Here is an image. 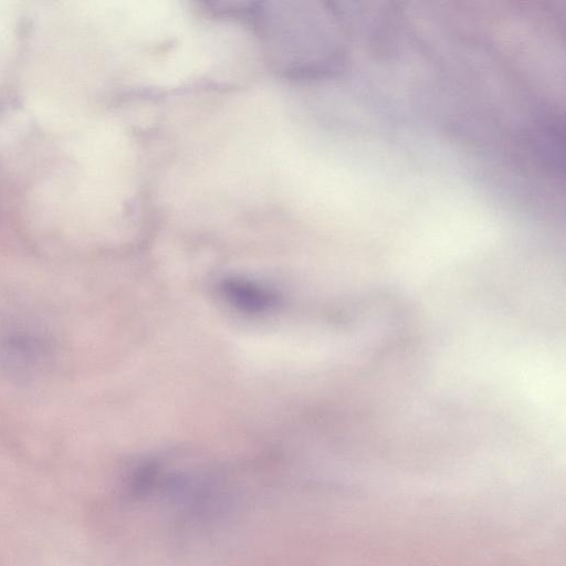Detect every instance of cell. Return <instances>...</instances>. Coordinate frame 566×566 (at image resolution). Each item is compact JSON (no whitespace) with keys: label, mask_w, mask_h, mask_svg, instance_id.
Instances as JSON below:
<instances>
[{"label":"cell","mask_w":566,"mask_h":566,"mask_svg":"<svg viewBox=\"0 0 566 566\" xmlns=\"http://www.w3.org/2000/svg\"><path fill=\"white\" fill-rule=\"evenodd\" d=\"M222 289L233 306L247 312H265L276 305V297L254 282L226 280Z\"/></svg>","instance_id":"1"}]
</instances>
